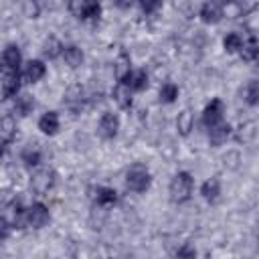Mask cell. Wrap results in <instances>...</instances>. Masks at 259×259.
I'll list each match as a JSON object with an SVG mask.
<instances>
[{"instance_id": "1", "label": "cell", "mask_w": 259, "mask_h": 259, "mask_svg": "<svg viewBox=\"0 0 259 259\" xmlns=\"http://www.w3.org/2000/svg\"><path fill=\"white\" fill-rule=\"evenodd\" d=\"M150 184H152V174H150L146 164L136 162V164H132L127 168V172H125V186H127V190H132L136 194H142V192H146L150 188Z\"/></svg>"}, {"instance_id": "14", "label": "cell", "mask_w": 259, "mask_h": 259, "mask_svg": "<svg viewBox=\"0 0 259 259\" xmlns=\"http://www.w3.org/2000/svg\"><path fill=\"white\" fill-rule=\"evenodd\" d=\"M229 136H231V125L225 123V121L208 127V140H210L212 146H223L229 140Z\"/></svg>"}, {"instance_id": "9", "label": "cell", "mask_w": 259, "mask_h": 259, "mask_svg": "<svg viewBox=\"0 0 259 259\" xmlns=\"http://www.w3.org/2000/svg\"><path fill=\"white\" fill-rule=\"evenodd\" d=\"M223 2L221 0H206L200 6V20L206 24H217L223 18Z\"/></svg>"}, {"instance_id": "32", "label": "cell", "mask_w": 259, "mask_h": 259, "mask_svg": "<svg viewBox=\"0 0 259 259\" xmlns=\"http://www.w3.org/2000/svg\"><path fill=\"white\" fill-rule=\"evenodd\" d=\"M115 4H117L119 8H130V6L134 4V0H115Z\"/></svg>"}, {"instance_id": "12", "label": "cell", "mask_w": 259, "mask_h": 259, "mask_svg": "<svg viewBox=\"0 0 259 259\" xmlns=\"http://www.w3.org/2000/svg\"><path fill=\"white\" fill-rule=\"evenodd\" d=\"M45 73H47L45 63L38 61V59H34V61H28L26 63L24 73H22V79H24V83H36V81H40L45 77Z\"/></svg>"}, {"instance_id": "29", "label": "cell", "mask_w": 259, "mask_h": 259, "mask_svg": "<svg viewBox=\"0 0 259 259\" xmlns=\"http://www.w3.org/2000/svg\"><path fill=\"white\" fill-rule=\"evenodd\" d=\"M140 6L146 14H152L162 6V0H140Z\"/></svg>"}, {"instance_id": "22", "label": "cell", "mask_w": 259, "mask_h": 259, "mask_svg": "<svg viewBox=\"0 0 259 259\" xmlns=\"http://www.w3.org/2000/svg\"><path fill=\"white\" fill-rule=\"evenodd\" d=\"M176 127H178V132H180V136H188V134H190V130L194 127V117H192V113H190L188 109H184V111L178 113V117H176Z\"/></svg>"}, {"instance_id": "18", "label": "cell", "mask_w": 259, "mask_h": 259, "mask_svg": "<svg viewBox=\"0 0 259 259\" xmlns=\"http://www.w3.org/2000/svg\"><path fill=\"white\" fill-rule=\"evenodd\" d=\"M0 136H2V144H4V148H8V144H10L12 138L16 136V121H14L12 115H4V117H2Z\"/></svg>"}, {"instance_id": "17", "label": "cell", "mask_w": 259, "mask_h": 259, "mask_svg": "<svg viewBox=\"0 0 259 259\" xmlns=\"http://www.w3.org/2000/svg\"><path fill=\"white\" fill-rule=\"evenodd\" d=\"M200 194H202V198L206 202H214L219 198V194H221V182H219V178L204 180L202 186H200Z\"/></svg>"}, {"instance_id": "19", "label": "cell", "mask_w": 259, "mask_h": 259, "mask_svg": "<svg viewBox=\"0 0 259 259\" xmlns=\"http://www.w3.org/2000/svg\"><path fill=\"white\" fill-rule=\"evenodd\" d=\"M239 57L243 61H255L259 57V40L255 36H249L247 40H243V47L239 51Z\"/></svg>"}, {"instance_id": "16", "label": "cell", "mask_w": 259, "mask_h": 259, "mask_svg": "<svg viewBox=\"0 0 259 259\" xmlns=\"http://www.w3.org/2000/svg\"><path fill=\"white\" fill-rule=\"evenodd\" d=\"M113 101L121 107V109H130L132 107V87L127 83H117V87L113 89Z\"/></svg>"}, {"instance_id": "5", "label": "cell", "mask_w": 259, "mask_h": 259, "mask_svg": "<svg viewBox=\"0 0 259 259\" xmlns=\"http://www.w3.org/2000/svg\"><path fill=\"white\" fill-rule=\"evenodd\" d=\"M24 219H26V227H30V229H42L51 221V212H49V208L42 202H34L30 206H26Z\"/></svg>"}, {"instance_id": "20", "label": "cell", "mask_w": 259, "mask_h": 259, "mask_svg": "<svg viewBox=\"0 0 259 259\" xmlns=\"http://www.w3.org/2000/svg\"><path fill=\"white\" fill-rule=\"evenodd\" d=\"M63 59H65V63L71 67V69H77L81 63H83V51L79 49V47H75V45H69V47H65V51H63Z\"/></svg>"}, {"instance_id": "21", "label": "cell", "mask_w": 259, "mask_h": 259, "mask_svg": "<svg viewBox=\"0 0 259 259\" xmlns=\"http://www.w3.org/2000/svg\"><path fill=\"white\" fill-rule=\"evenodd\" d=\"M20 160L26 164V166H38L40 160H42V152L38 146H26L22 152H20Z\"/></svg>"}, {"instance_id": "6", "label": "cell", "mask_w": 259, "mask_h": 259, "mask_svg": "<svg viewBox=\"0 0 259 259\" xmlns=\"http://www.w3.org/2000/svg\"><path fill=\"white\" fill-rule=\"evenodd\" d=\"M223 113H225L223 99H219V97L210 99V103H206V107L202 109V123L206 125V130L217 125V123H221L223 121Z\"/></svg>"}, {"instance_id": "25", "label": "cell", "mask_w": 259, "mask_h": 259, "mask_svg": "<svg viewBox=\"0 0 259 259\" xmlns=\"http://www.w3.org/2000/svg\"><path fill=\"white\" fill-rule=\"evenodd\" d=\"M178 93H180L178 85L172 83V81H168V83H164V85L160 87V101H162V103H174L176 97H178Z\"/></svg>"}, {"instance_id": "13", "label": "cell", "mask_w": 259, "mask_h": 259, "mask_svg": "<svg viewBox=\"0 0 259 259\" xmlns=\"http://www.w3.org/2000/svg\"><path fill=\"white\" fill-rule=\"evenodd\" d=\"M61 127V119H59V113L57 111H47L40 115L38 119V130L45 134V136H55Z\"/></svg>"}, {"instance_id": "26", "label": "cell", "mask_w": 259, "mask_h": 259, "mask_svg": "<svg viewBox=\"0 0 259 259\" xmlns=\"http://www.w3.org/2000/svg\"><path fill=\"white\" fill-rule=\"evenodd\" d=\"M223 47H225L227 53H239L241 47H243V36L239 32H229L223 38Z\"/></svg>"}, {"instance_id": "4", "label": "cell", "mask_w": 259, "mask_h": 259, "mask_svg": "<svg viewBox=\"0 0 259 259\" xmlns=\"http://www.w3.org/2000/svg\"><path fill=\"white\" fill-rule=\"evenodd\" d=\"M57 184V172L53 168H38L30 178V188L36 194H47Z\"/></svg>"}, {"instance_id": "28", "label": "cell", "mask_w": 259, "mask_h": 259, "mask_svg": "<svg viewBox=\"0 0 259 259\" xmlns=\"http://www.w3.org/2000/svg\"><path fill=\"white\" fill-rule=\"evenodd\" d=\"M245 101L249 105H259V81H249L245 87Z\"/></svg>"}, {"instance_id": "24", "label": "cell", "mask_w": 259, "mask_h": 259, "mask_svg": "<svg viewBox=\"0 0 259 259\" xmlns=\"http://www.w3.org/2000/svg\"><path fill=\"white\" fill-rule=\"evenodd\" d=\"M127 85L132 87V91H144L148 87V73L144 69L134 71L132 77H130V81H127Z\"/></svg>"}, {"instance_id": "10", "label": "cell", "mask_w": 259, "mask_h": 259, "mask_svg": "<svg viewBox=\"0 0 259 259\" xmlns=\"http://www.w3.org/2000/svg\"><path fill=\"white\" fill-rule=\"evenodd\" d=\"M113 71H115V79L117 83H127L130 77H132V61H130V55L127 53H119L117 59H115V65H113Z\"/></svg>"}, {"instance_id": "2", "label": "cell", "mask_w": 259, "mask_h": 259, "mask_svg": "<svg viewBox=\"0 0 259 259\" xmlns=\"http://www.w3.org/2000/svg\"><path fill=\"white\" fill-rule=\"evenodd\" d=\"M192 188H194V178L190 176V172H176L174 176H172V180H170V198L174 200V202H178V204H182V202H186L188 198H190V194H192Z\"/></svg>"}, {"instance_id": "15", "label": "cell", "mask_w": 259, "mask_h": 259, "mask_svg": "<svg viewBox=\"0 0 259 259\" xmlns=\"http://www.w3.org/2000/svg\"><path fill=\"white\" fill-rule=\"evenodd\" d=\"M93 200L99 204V206H111L117 202V192L109 186H97L93 190Z\"/></svg>"}, {"instance_id": "3", "label": "cell", "mask_w": 259, "mask_h": 259, "mask_svg": "<svg viewBox=\"0 0 259 259\" xmlns=\"http://www.w3.org/2000/svg\"><path fill=\"white\" fill-rule=\"evenodd\" d=\"M69 12L79 20H97L101 16L99 0H69Z\"/></svg>"}, {"instance_id": "11", "label": "cell", "mask_w": 259, "mask_h": 259, "mask_svg": "<svg viewBox=\"0 0 259 259\" xmlns=\"http://www.w3.org/2000/svg\"><path fill=\"white\" fill-rule=\"evenodd\" d=\"M20 61H22V55L18 51L16 45H8L2 53V69L4 71H18L20 67Z\"/></svg>"}, {"instance_id": "30", "label": "cell", "mask_w": 259, "mask_h": 259, "mask_svg": "<svg viewBox=\"0 0 259 259\" xmlns=\"http://www.w3.org/2000/svg\"><path fill=\"white\" fill-rule=\"evenodd\" d=\"M229 2H233L237 6V10L243 12V14H247V12H251L255 8V2L253 0H229Z\"/></svg>"}, {"instance_id": "27", "label": "cell", "mask_w": 259, "mask_h": 259, "mask_svg": "<svg viewBox=\"0 0 259 259\" xmlns=\"http://www.w3.org/2000/svg\"><path fill=\"white\" fill-rule=\"evenodd\" d=\"M63 51H65V47H63L55 36H51V38L45 42V49H42L45 57H49V59H57L59 55H63Z\"/></svg>"}, {"instance_id": "23", "label": "cell", "mask_w": 259, "mask_h": 259, "mask_svg": "<svg viewBox=\"0 0 259 259\" xmlns=\"http://www.w3.org/2000/svg\"><path fill=\"white\" fill-rule=\"evenodd\" d=\"M32 107H34V99H32V95H20V97H16L14 99V113H18V115H28L30 111H32Z\"/></svg>"}, {"instance_id": "31", "label": "cell", "mask_w": 259, "mask_h": 259, "mask_svg": "<svg viewBox=\"0 0 259 259\" xmlns=\"http://www.w3.org/2000/svg\"><path fill=\"white\" fill-rule=\"evenodd\" d=\"M176 255H178V257H184V255H186V257H194V255H196V251H194V249H190V247H184V249H180Z\"/></svg>"}, {"instance_id": "8", "label": "cell", "mask_w": 259, "mask_h": 259, "mask_svg": "<svg viewBox=\"0 0 259 259\" xmlns=\"http://www.w3.org/2000/svg\"><path fill=\"white\" fill-rule=\"evenodd\" d=\"M20 75L18 71H2V99H12L20 91Z\"/></svg>"}, {"instance_id": "7", "label": "cell", "mask_w": 259, "mask_h": 259, "mask_svg": "<svg viewBox=\"0 0 259 259\" xmlns=\"http://www.w3.org/2000/svg\"><path fill=\"white\" fill-rule=\"evenodd\" d=\"M97 132H99L101 138H105V140H113V138L117 136V132H119V117H117L115 113L105 111V113L99 117Z\"/></svg>"}]
</instances>
